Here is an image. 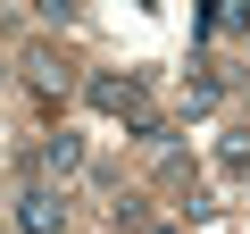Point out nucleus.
I'll use <instances>...</instances> for the list:
<instances>
[{"label":"nucleus","mask_w":250,"mask_h":234,"mask_svg":"<svg viewBox=\"0 0 250 234\" xmlns=\"http://www.w3.org/2000/svg\"><path fill=\"white\" fill-rule=\"evenodd\" d=\"M9 209H17L25 234H67V192H59V184H34V176H25V184L9 192Z\"/></svg>","instance_id":"obj_3"},{"label":"nucleus","mask_w":250,"mask_h":234,"mask_svg":"<svg viewBox=\"0 0 250 234\" xmlns=\"http://www.w3.org/2000/svg\"><path fill=\"white\" fill-rule=\"evenodd\" d=\"M83 92H92V109H108V117H125V126H142V117H150V84H142L134 67H125V75H117V67H100V75H92Z\"/></svg>","instance_id":"obj_2"},{"label":"nucleus","mask_w":250,"mask_h":234,"mask_svg":"<svg viewBox=\"0 0 250 234\" xmlns=\"http://www.w3.org/2000/svg\"><path fill=\"white\" fill-rule=\"evenodd\" d=\"M17 67H25V84H34L42 100H67V84H75V75H67V59H59L50 42H25V59H17Z\"/></svg>","instance_id":"obj_4"},{"label":"nucleus","mask_w":250,"mask_h":234,"mask_svg":"<svg viewBox=\"0 0 250 234\" xmlns=\"http://www.w3.org/2000/svg\"><path fill=\"white\" fill-rule=\"evenodd\" d=\"M134 142H142V151H159V159H175V142H184V126H175V117H159V109H150L142 126H134Z\"/></svg>","instance_id":"obj_5"},{"label":"nucleus","mask_w":250,"mask_h":234,"mask_svg":"<svg viewBox=\"0 0 250 234\" xmlns=\"http://www.w3.org/2000/svg\"><path fill=\"white\" fill-rule=\"evenodd\" d=\"M25 176L34 184H59L67 192V176H92V151H83V134H34V151H25Z\"/></svg>","instance_id":"obj_1"},{"label":"nucleus","mask_w":250,"mask_h":234,"mask_svg":"<svg viewBox=\"0 0 250 234\" xmlns=\"http://www.w3.org/2000/svg\"><path fill=\"white\" fill-rule=\"evenodd\" d=\"M217 167H225V176H250V134H225V142H217Z\"/></svg>","instance_id":"obj_6"}]
</instances>
